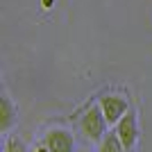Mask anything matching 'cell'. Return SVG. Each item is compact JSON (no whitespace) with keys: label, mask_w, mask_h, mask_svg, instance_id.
<instances>
[{"label":"cell","mask_w":152,"mask_h":152,"mask_svg":"<svg viewBox=\"0 0 152 152\" xmlns=\"http://www.w3.org/2000/svg\"><path fill=\"white\" fill-rule=\"evenodd\" d=\"M107 125H109V123H107V118H104V114H102L100 104L89 107L82 114V118H80V129H82V134L89 141H98V143L104 139V134H107Z\"/></svg>","instance_id":"6da1fadb"},{"label":"cell","mask_w":152,"mask_h":152,"mask_svg":"<svg viewBox=\"0 0 152 152\" xmlns=\"http://www.w3.org/2000/svg\"><path fill=\"white\" fill-rule=\"evenodd\" d=\"M98 104H100V109H102V114H104V118H107L109 125H116V123H118L123 116L129 111V104H127V100L123 98V95H116V93L102 95Z\"/></svg>","instance_id":"7a4b0ae2"},{"label":"cell","mask_w":152,"mask_h":152,"mask_svg":"<svg viewBox=\"0 0 152 152\" xmlns=\"http://www.w3.org/2000/svg\"><path fill=\"white\" fill-rule=\"evenodd\" d=\"M116 134H118V139L121 143L127 148V150H132L136 145V141H139V123H136V114L134 111H127L123 116L121 121L116 123Z\"/></svg>","instance_id":"3957f363"},{"label":"cell","mask_w":152,"mask_h":152,"mask_svg":"<svg viewBox=\"0 0 152 152\" xmlns=\"http://www.w3.org/2000/svg\"><path fill=\"white\" fill-rule=\"evenodd\" d=\"M43 145L50 152H75V139L68 129H50L43 136Z\"/></svg>","instance_id":"277c9868"},{"label":"cell","mask_w":152,"mask_h":152,"mask_svg":"<svg viewBox=\"0 0 152 152\" xmlns=\"http://www.w3.org/2000/svg\"><path fill=\"white\" fill-rule=\"evenodd\" d=\"M14 121H16V109H14L12 100H9L7 95H2V98H0V129L7 132V129L14 125Z\"/></svg>","instance_id":"5b68a950"},{"label":"cell","mask_w":152,"mask_h":152,"mask_svg":"<svg viewBox=\"0 0 152 152\" xmlns=\"http://www.w3.org/2000/svg\"><path fill=\"white\" fill-rule=\"evenodd\" d=\"M98 152H129V150L121 143L118 134H116V132H109V134H104V139L100 141Z\"/></svg>","instance_id":"8992f818"},{"label":"cell","mask_w":152,"mask_h":152,"mask_svg":"<svg viewBox=\"0 0 152 152\" xmlns=\"http://www.w3.org/2000/svg\"><path fill=\"white\" fill-rule=\"evenodd\" d=\"M5 152H27V148L18 136H9L5 143Z\"/></svg>","instance_id":"52a82bcc"},{"label":"cell","mask_w":152,"mask_h":152,"mask_svg":"<svg viewBox=\"0 0 152 152\" xmlns=\"http://www.w3.org/2000/svg\"><path fill=\"white\" fill-rule=\"evenodd\" d=\"M34 152H50V150H48V148H45L43 143H41V145H37V148H34Z\"/></svg>","instance_id":"ba28073f"},{"label":"cell","mask_w":152,"mask_h":152,"mask_svg":"<svg viewBox=\"0 0 152 152\" xmlns=\"http://www.w3.org/2000/svg\"><path fill=\"white\" fill-rule=\"evenodd\" d=\"M43 5H45V7H50V5H52V0H43Z\"/></svg>","instance_id":"9c48e42d"},{"label":"cell","mask_w":152,"mask_h":152,"mask_svg":"<svg viewBox=\"0 0 152 152\" xmlns=\"http://www.w3.org/2000/svg\"><path fill=\"white\" fill-rule=\"evenodd\" d=\"M80 152H89V150H80Z\"/></svg>","instance_id":"30bf717a"}]
</instances>
